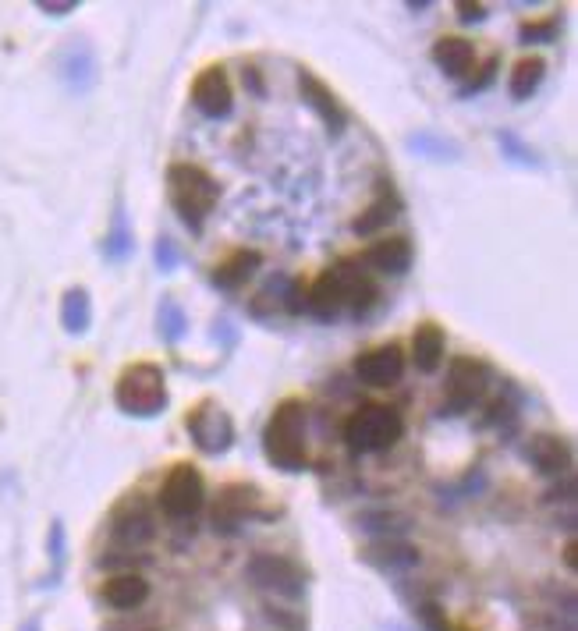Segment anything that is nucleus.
Returning a JSON list of instances; mask_svg holds the SVG:
<instances>
[{
    "label": "nucleus",
    "instance_id": "25",
    "mask_svg": "<svg viewBox=\"0 0 578 631\" xmlns=\"http://www.w3.org/2000/svg\"><path fill=\"white\" fill-rule=\"evenodd\" d=\"M543 75H547V64L539 61V57H525V61L515 64V71H511V96L515 100H529L532 93L539 89V82H543Z\"/></svg>",
    "mask_w": 578,
    "mask_h": 631
},
{
    "label": "nucleus",
    "instance_id": "2",
    "mask_svg": "<svg viewBox=\"0 0 578 631\" xmlns=\"http://www.w3.org/2000/svg\"><path fill=\"white\" fill-rule=\"evenodd\" d=\"M167 192H171V203L178 210V217L185 220L192 231H203L206 213L217 206V181L196 164H171L167 171Z\"/></svg>",
    "mask_w": 578,
    "mask_h": 631
},
{
    "label": "nucleus",
    "instance_id": "1",
    "mask_svg": "<svg viewBox=\"0 0 578 631\" xmlns=\"http://www.w3.org/2000/svg\"><path fill=\"white\" fill-rule=\"evenodd\" d=\"M263 451L284 472L305 468V405L295 398L281 401L263 429Z\"/></svg>",
    "mask_w": 578,
    "mask_h": 631
},
{
    "label": "nucleus",
    "instance_id": "13",
    "mask_svg": "<svg viewBox=\"0 0 578 631\" xmlns=\"http://www.w3.org/2000/svg\"><path fill=\"white\" fill-rule=\"evenodd\" d=\"M334 273L341 277V288H344V309L352 312L355 320H362V316H369L373 312V305L380 302V288H376L373 277H366V273L359 270L355 263H337Z\"/></svg>",
    "mask_w": 578,
    "mask_h": 631
},
{
    "label": "nucleus",
    "instance_id": "12",
    "mask_svg": "<svg viewBox=\"0 0 578 631\" xmlns=\"http://www.w3.org/2000/svg\"><path fill=\"white\" fill-rule=\"evenodd\" d=\"M252 504H256V490L252 486H227L217 497V504H213V529L220 536H235L249 522Z\"/></svg>",
    "mask_w": 578,
    "mask_h": 631
},
{
    "label": "nucleus",
    "instance_id": "37",
    "mask_svg": "<svg viewBox=\"0 0 578 631\" xmlns=\"http://www.w3.org/2000/svg\"><path fill=\"white\" fill-rule=\"evenodd\" d=\"M564 564H568V571H575V539H568V546H564Z\"/></svg>",
    "mask_w": 578,
    "mask_h": 631
},
{
    "label": "nucleus",
    "instance_id": "33",
    "mask_svg": "<svg viewBox=\"0 0 578 631\" xmlns=\"http://www.w3.org/2000/svg\"><path fill=\"white\" fill-rule=\"evenodd\" d=\"M284 309H288L291 316H302L305 312V284L302 281H291V291H288V298H284Z\"/></svg>",
    "mask_w": 578,
    "mask_h": 631
},
{
    "label": "nucleus",
    "instance_id": "16",
    "mask_svg": "<svg viewBox=\"0 0 578 631\" xmlns=\"http://www.w3.org/2000/svg\"><path fill=\"white\" fill-rule=\"evenodd\" d=\"M305 309L313 312L316 320H334L337 312L344 309V288L334 270L320 273L313 281V288L305 291Z\"/></svg>",
    "mask_w": 578,
    "mask_h": 631
},
{
    "label": "nucleus",
    "instance_id": "14",
    "mask_svg": "<svg viewBox=\"0 0 578 631\" xmlns=\"http://www.w3.org/2000/svg\"><path fill=\"white\" fill-rule=\"evenodd\" d=\"M298 89H302V96H305V103L316 110V114L327 121V128L334 135H341L344 132V125H348V114H344V107L337 103V96L330 93L327 86H323L320 78L313 75V71H298Z\"/></svg>",
    "mask_w": 578,
    "mask_h": 631
},
{
    "label": "nucleus",
    "instance_id": "18",
    "mask_svg": "<svg viewBox=\"0 0 578 631\" xmlns=\"http://www.w3.org/2000/svg\"><path fill=\"white\" fill-rule=\"evenodd\" d=\"M444 330L437 323H419V330L412 334V359L419 366V373H437L444 362Z\"/></svg>",
    "mask_w": 578,
    "mask_h": 631
},
{
    "label": "nucleus",
    "instance_id": "11",
    "mask_svg": "<svg viewBox=\"0 0 578 631\" xmlns=\"http://www.w3.org/2000/svg\"><path fill=\"white\" fill-rule=\"evenodd\" d=\"M192 103L203 117L210 121H220V117L231 114V82H227V71L220 64L206 68L203 75L196 78V86H192Z\"/></svg>",
    "mask_w": 578,
    "mask_h": 631
},
{
    "label": "nucleus",
    "instance_id": "28",
    "mask_svg": "<svg viewBox=\"0 0 578 631\" xmlns=\"http://www.w3.org/2000/svg\"><path fill=\"white\" fill-rule=\"evenodd\" d=\"M181 334H185V312L174 302H164L160 305V337L164 341H178Z\"/></svg>",
    "mask_w": 578,
    "mask_h": 631
},
{
    "label": "nucleus",
    "instance_id": "29",
    "mask_svg": "<svg viewBox=\"0 0 578 631\" xmlns=\"http://www.w3.org/2000/svg\"><path fill=\"white\" fill-rule=\"evenodd\" d=\"M263 617L270 624H277V628H284V631H302L305 628V617L295 614V610H288V607H263Z\"/></svg>",
    "mask_w": 578,
    "mask_h": 631
},
{
    "label": "nucleus",
    "instance_id": "7",
    "mask_svg": "<svg viewBox=\"0 0 578 631\" xmlns=\"http://www.w3.org/2000/svg\"><path fill=\"white\" fill-rule=\"evenodd\" d=\"M110 536L118 539L121 546H128V550L153 543L157 522H153L149 500L142 497V493H128V497L110 511Z\"/></svg>",
    "mask_w": 578,
    "mask_h": 631
},
{
    "label": "nucleus",
    "instance_id": "36",
    "mask_svg": "<svg viewBox=\"0 0 578 631\" xmlns=\"http://www.w3.org/2000/svg\"><path fill=\"white\" fill-rule=\"evenodd\" d=\"M245 86H252V93L263 96V75H259V68H245Z\"/></svg>",
    "mask_w": 578,
    "mask_h": 631
},
{
    "label": "nucleus",
    "instance_id": "32",
    "mask_svg": "<svg viewBox=\"0 0 578 631\" xmlns=\"http://www.w3.org/2000/svg\"><path fill=\"white\" fill-rule=\"evenodd\" d=\"M157 263L160 270H174V266H178V245H174L171 238H160L157 242Z\"/></svg>",
    "mask_w": 578,
    "mask_h": 631
},
{
    "label": "nucleus",
    "instance_id": "34",
    "mask_svg": "<svg viewBox=\"0 0 578 631\" xmlns=\"http://www.w3.org/2000/svg\"><path fill=\"white\" fill-rule=\"evenodd\" d=\"M36 8L47 11V15H54V18H61V15H71V11H79V4H75V0H68V4H50V0H40Z\"/></svg>",
    "mask_w": 578,
    "mask_h": 631
},
{
    "label": "nucleus",
    "instance_id": "15",
    "mask_svg": "<svg viewBox=\"0 0 578 631\" xmlns=\"http://www.w3.org/2000/svg\"><path fill=\"white\" fill-rule=\"evenodd\" d=\"M103 600L114 610H139L149 600V582L142 571H118L103 582Z\"/></svg>",
    "mask_w": 578,
    "mask_h": 631
},
{
    "label": "nucleus",
    "instance_id": "10",
    "mask_svg": "<svg viewBox=\"0 0 578 631\" xmlns=\"http://www.w3.org/2000/svg\"><path fill=\"white\" fill-rule=\"evenodd\" d=\"M405 373V355H401L398 344H383V348L362 351L355 359V376L369 387H391Z\"/></svg>",
    "mask_w": 578,
    "mask_h": 631
},
{
    "label": "nucleus",
    "instance_id": "23",
    "mask_svg": "<svg viewBox=\"0 0 578 631\" xmlns=\"http://www.w3.org/2000/svg\"><path fill=\"white\" fill-rule=\"evenodd\" d=\"M398 210H401V199L394 192H383L380 199H376L369 210H362V217L355 220V234H362V238H369V234H376V231H383V227L391 224L394 217H398Z\"/></svg>",
    "mask_w": 578,
    "mask_h": 631
},
{
    "label": "nucleus",
    "instance_id": "3",
    "mask_svg": "<svg viewBox=\"0 0 578 631\" xmlns=\"http://www.w3.org/2000/svg\"><path fill=\"white\" fill-rule=\"evenodd\" d=\"M405 433V419L391 405H362L344 422V444L355 454H380L394 447Z\"/></svg>",
    "mask_w": 578,
    "mask_h": 631
},
{
    "label": "nucleus",
    "instance_id": "19",
    "mask_svg": "<svg viewBox=\"0 0 578 631\" xmlns=\"http://www.w3.org/2000/svg\"><path fill=\"white\" fill-rule=\"evenodd\" d=\"M433 61H437V68L444 71V75L461 78L465 71L472 68V61H476V50H472L469 39L444 36V39H437V43H433Z\"/></svg>",
    "mask_w": 578,
    "mask_h": 631
},
{
    "label": "nucleus",
    "instance_id": "5",
    "mask_svg": "<svg viewBox=\"0 0 578 631\" xmlns=\"http://www.w3.org/2000/svg\"><path fill=\"white\" fill-rule=\"evenodd\" d=\"M203 500H206V486L203 476H199L196 465H174L167 472L164 486H160V507H164V515L171 522H188V518H196L203 511Z\"/></svg>",
    "mask_w": 578,
    "mask_h": 631
},
{
    "label": "nucleus",
    "instance_id": "17",
    "mask_svg": "<svg viewBox=\"0 0 578 631\" xmlns=\"http://www.w3.org/2000/svg\"><path fill=\"white\" fill-rule=\"evenodd\" d=\"M529 458L543 476H561V472L571 468V458H575V454H571V444L564 437L543 433V437H536L529 444Z\"/></svg>",
    "mask_w": 578,
    "mask_h": 631
},
{
    "label": "nucleus",
    "instance_id": "9",
    "mask_svg": "<svg viewBox=\"0 0 578 631\" xmlns=\"http://www.w3.org/2000/svg\"><path fill=\"white\" fill-rule=\"evenodd\" d=\"M188 433H192L199 451L210 454V458H217V454H224L227 447L235 444V422H231L227 412H220L213 401H203L196 412L188 415Z\"/></svg>",
    "mask_w": 578,
    "mask_h": 631
},
{
    "label": "nucleus",
    "instance_id": "21",
    "mask_svg": "<svg viewBox=\"0 0 578 631\" xmlns=\"http://www.w3.org/2000/svg\"><path fill=\"white\" fill-rule=\"evenodd\" d=\"M366 263L383 273H405L412 266V242L408 238H383L366 252Z\"/></svg>",
    "mask_w": 578,
    "mask_h": 631
},
{
    "label": "nucleus",
    "instance_id": "26",
    "mask_svg": "<svg viewBox=\"0 0 578 631\" xmlns=\"http://www.w3.org/2000/svg\"><path fill=\"white\" fill-rule=\"evenodd\" d=\"M362 529L369 532V536H405L408 529H412V522H408L405 515H394V511H373V515L362 518Z\"/></svg>",
    "mask_w": 578,
    "mask_h": 631
},
{
    "label": "nucleus",
    "instance_id": "22",
    "mask_svg": "<svg viewBox=\"0 0 578 631\" xmlns=\"http://www.w3.org/2000/svg\"><path fill=\"white\" fill-rule=\"evenodd\" d=\"M369 561H373L376 568H383V571H412V568H419V564H422V554L415 550V546L391 539V543L373 546Z\"/></svg>",
    "mask_w": 578,
    "mask_h": 631
},
{
    "label": "nucleus",
    "instance_id": "24",
    "mask_svg": "<svg viewBox=\"0 0 578 631\" xmlns=\"http://www.w3.org/2000/svg\"><path fill=\"white\" fill-rule=\"evenodd\" d=\"M89 320H93V305H89V295L82 288H71L61 302V323L68 334H86Z\"/></svg>",
    "mask_w": 578,
    "mask_h": 631
},
{
    "label": "nucleus",
    "instance_id": "35",
    "mask_svg": "<svg viewBox=\"0 0 578 631\" xmlns=\"http://www.w3.org/2000/svg\"><path fill=\"white\" fill-rule=\"evenodd\" d=\"M486 11H483V4H458V18L461 22H479Z\"/></svg>",
    "mask_w": 578,
    "mask_h": 631
},
{
    "label": "nucleus",
    "instance_id": "4",
    "mask_svg": "<svg viewBox=\"0 0 578 631\" xmlns=\"http://www.w3.org/2000/svg\"><path fill=\"white\" fill-rule=\"evenodd\" d=\"M114 401L125 415H139V419H153L167 408V380L164 369L153 362H139V366L125 369L114 390Z\"/></svg>",
    "mask_w": 578,
    "mask_h": 631
},
{
    "label": "nucleus",
    "instance_id": "6",
    "mask_svg": "<svg viewBox=\"0 0 578 631\" xmlns=\"http://www.w3.org/2000/svg\"><path fill=\"white\" fill-rule=\"evenodd\" d=\"M245 575L252 578V585L281 596V600H302V593H305V575L291 557L252 554L249 564H245Z\"/></svg>",
    "mask_w": 578,
    "mask_h": 631
},
{
    "label": "nucleus",
    "instance_id": "8",
    "mask_svg": "<svg viewBox=\"0 0 578 631\" xmlns=\"http://www.w3.org/2000/svg\"><path fill=\"white\" fill-rule=\"evenodd\" d=\"M486 383H490L486 362L469 359V355L451 359V369H447V408H451V415H461L469 405H476L483 398Z\"/></svg>",
    "mask_w": 578,
    "mask_h": 631
},
{
    "label": "nucleus",
    "instance_id": "30",
    "mask_svg": "<svg viewBox=\"0 0 578 631\" xmlns=\"http://www.w3.org/2000/svg\"><path fill=\"white\" fill-rule=\"evenodd\" d=\"M497 68H500V61L497 57H490V61L483 64V71L479 75H472L465 86H461V96H476V93H483V89H490V82L497 78Z\"/></svg>",
    "mask_w": 578,
    "mask_h": 631
},
{
    "label": "nucleus",
    "instance_id": "20",
    "mask_svg": "<svg viewBox=\"0 0 578 631\" xmlns=\"http://www.w3.org/2000/svg\"><path fill=\"white\" fill-rule=\"evenodd\" d=\"M259 263H263V256H259L256 249H238L235 256H227L224 263L213 270V284H217V288H227V291L242 288L252 273H256Z\"/></svg>",
    "mask_w": 578,
    "mask_h": 631
},
{
    "label": "nucleus",
    "instance_id": "27",
    "mask_svg": "<svg viewBox=\"0 0 578 631\" xmlns=\"http://www.w3.org/2000/svg\"><path fill=\"white\" fill-rule=\"evenodd\" d=\"M128 249H132V234H128V224H125V213H114V231L107 234V256L110 259H125Z\"/></svg>",
    "mask_w": 578,
    "mask_h": 631
},
{
    "label": "nucleus",
    "instance_id": "31",
    "mask_svg": "<svg viewBox=\"0 0 578 631\" xmlns=\"http://www.w3.org/2000/svg\"><path fill=\"white\" fill-rule=\"evenodd\" d=\"M557 36V18H547V22H532L522 29V43H550Z\"/></svg>",
    "mask_w": 578,
    "mask_h": 631
}]
</instances>
